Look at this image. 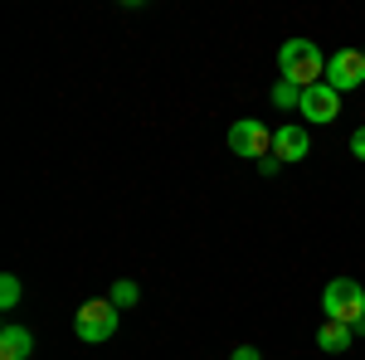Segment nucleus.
<instances>
[{
  "label": "nucleus",
  "instance_id": "nucleus-1",
  "mask_svg": "<svg viewBox=\"0 0 365 360\" xmlns=\"http://www.w3.org/2000/svg\"><path fill=\"white\" fill-rule=\"evenodd\" d=\"M278 68H282V83L307 93V88H317L327 78V54H322L312 39H287L278 49Z\"/></svg>",
  "mask_w": 365,
  "mask_h": 360
},
{
  "label": "nucleus",
  "instance_id": "nucleus-2",
  "mask_svg": "<svg viewBox=\"0 0 365 360\" xmlns=\"http://www.w3.org/2000/svg\"><path fill=\"white\" fill-rule=\"evenodd\" d=\"M322 312H327V322L361 326L365 322V287L356 282V277H331L327 292H322Z\"/></svg>",
  "mask_w": 365,
  "mask_h": 360
},
{
  "label": "nucleus",
  "instance_id": "nucleus-3",
  "mask_svg": "<svg viewBox=\"0 0 365 360\" xmlns=\"http://www.w3.org/2000/svg\"><path fill=\"white\" fill-rule=\"evenodd\" d=\"M117 322H122V317H117V307L108 302V297H93V302H83L73 312V331H78V341H88V346L117 336Z\"/></svg>",
  "mask_w": 365,
  "mask_h": 360
},
{
  "label": "nucleus",
  "instance_id": "nucleus-4",
  "mask_svg": "<svg viewBox=\"0 0 365 360\" xmlns=\"http://www.w3.org/2000/svg\"><path fill=\"white\" fill-rule=\"evenodd\" d=\"M229 151L234 156H249V161H263V156H273V132L258 117H239L229 127Z\"/></svg>",
  "mask_w": 365,
  "mask_h": 360
},
{
  "label": "nucleus",
  "instance_id": "nucleus-5",
  "mask_svg": "<svg viewBox=\"0 0 365 360\" xmlns=\"http://www.w3.org/2000/svg\"><path fill=\"white\" fill-rule=\"evenodd\" d=\"M327 88H336V93H356L365 83V49H336V54L327 58Z\"/></svg>",
  "mask_w": 365,
  "mask_h": 360
},
{
  "label": "nucleus",
  "instance_id": "nucleus-6",
  "mask_svg": "<svg viewBox=\"0 0 365 360\" xmlns=\"http://www.w3.org/2000/svg\"><path fill=\"white\" fill-rule=\"evenodd\" d=\"M302 117H307V122H317V127H327V122H336L341 117V93L336 88H327V83H317V88H307V93H302Z\"/></svg>",
  "mask_w": 365,
  "mask_h": 360
},
{
  "label": "nucleus",
  "instance_id": "nucleus-7",
  "mask_svg": "<svg viewBox=\"0 0 365 360\" xmlns=\"http://www.w3.org/2000/svg\"><path fill=\"white\" fill-rule=\"evenodd\" d=\"M307 151H312V137H307V127H302V122H282L278 132H273V156H278L282 166L302 161Z\"/></svg>",
  "mask_w": 365,
  "mask_h": 360
},
{
  "label": "nucleus",
  "instance_id": "nucleus-8",
  "mask_svg": "<svg viewBox=\"0 0 365 360\" xmlns=\"http://www.w3.org/2000/svg\"><path fill=\"white\" fill-rule=\"evenodd\" d=\"M351 341H356V326H346V322H322V331H317V346H322L327 356L351 351Z\"/></svg>",
  "mask_w": 365,
  "mask_h": 360
},
{
  "label": "nucleus",
  "instance_id": "nucleus-9",
  "mask_svg": "<svg viewBox=\"0 0 365 360\" xmlns=\"http://www.w3.org/2000/svg\"><path fill=\"white\" fill-rule=\"evenodd\" d=\"M34 356V336L25 326H5L0 331V360H29Z\"/></svg>",
  "mask_w": 365,
  "mask_h": 360
},
{
  "label": "nucleus",
  "instance_id": "nucleus-10",
  "mask_svg": "<svg viewBox=\"0 0 365 360\" xmlns=\"http://www.w3.org/2000/svg\"><path fill=\"white\" fill-rule=\"evenodd\" d=\"M137 282H132V277H122V282H113V292H108V302L117 307V312H122V307H137Z\"/></svg>",
  "mask_w": 365,
  "mask_h": 360
},
{
  "label": "nucleus",
  "instance_id": "nucleus-11",
  "mask_svg": "<svg viewBox=\"0 0 365 360\" xmlns=\"http://www.w3.org/2000/svg\"><path fill=\"white\" fill-rule=\"evenodd\" d=\"M273 108H282V112L302 108V88H292V83H278V88H273Z\"/></svg>",
  "mask_w": 365,
  "mask_h": 360
},
{
  "label": "nucleus",
  "instance_id": "nucleus-12",
  "mask_svg": "<svg viewBox=\"0 0 365 360\" xmlns=\"http://www.w3.org/2000/svg\"><path fill=\"white\" fill-rule=\"evenodd\" d=\"M0 307H5V312H15V307H20V277H15V273L0 277Z\"/></svg>",
  "mask_w": 365,
  "mask_h": 360
},
{
  "label": "nucleus",
  "instance_id": "nucleus-13",
  "mask_svg": "<svg viewBox=\"0 0 365 360\" xmlns=\"http://www.w3.org/2000/svg\"><path fill=\"white\" fill-rule=\"evenodd\" d=\"M351 156H356V161H365V127H356V132H351Z\"/></svg>",
  "mask_w": 365,
  "mask_h": 360
},
{
  "label": "nucleus",
  "instance_id": "nucleus-14",
  "mask_svg": "<svg viewBox=\"0 0 365 360\" xmlns=\"http://www.w3.org/2000/svg\"><path fill=\"white\" fill-rule=\"evenodd\" d=\"M258 170H263V175H278L282 161H278V156H263V161H258Z\"/></svg>",
  "mask_w": 365,
  "mask_h": 360
},
{
  "label": "nucleus",
  "instance_id": "nucleus-15",
  "mask_svg": "<svg viewBox=\"0 0 365 360\" xmlns=\"http://www.w3.org/2000/svg\"><path fill=\"white\" fill-rule=\"evenodd\" d=\"M229 360H263V356H258L253 346H234V356H229Z\"/></svg>",
  "mask_w": 365,
  "mask_h": 360
}]
</instances>
